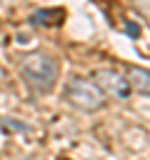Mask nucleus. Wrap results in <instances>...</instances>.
<instances>
[{"label":"nucleus","instance_id":"9","mask_svg":"<svg viewBox=\"0 0 150 160\" xmlns=\"http://www.w3.org/2000/svg\"><path fill=\"white\" fill-rule=\"evenodd\" d=\"M58 160H65V158H58Z\"/></svg>","mask_w":150,"mask_h":160},{"label":"nucleus","instance_id":"5","mask_svg":"<svg viewBox=\"0 0 150 160\" xmlns=\"http://www.w3.org/2000/svg\"><path fill=\"white\" fill-rule=\"evenodd\" d=\"M62 18H65V10H62V8H52V10H40V12H35V15H32V22L55 28V25L62 22Z\"/></svg>","mask_w":150,"mask_h":160},{"label":"nucleus","instance_id":"7","mask_svg":"<svg viewBox=\"0 0 150 160\" xmlns=\"http://www.w3.org/2000/svg\"><path fill=\"white\" fill-rule=\"evenodd\" d=\"M5 78H8V75H5V70H2V68H0V82H2V80H5Z\"/></svg>","mask_w":150,"mask_h":160},{"label":"nucleus","instance_id":"6","mask_svg":"<svg viewBox=\"0 0 150 160\" xmlns=\"http://www.w3.org/2000/svg\"><path fill=\"white\" fill-rule=\"evenodd\" d=\"M132 5H135V10L140 12V18L150 22V0H135Z\"/></svg>","mask_w":150,"mask_h":160},{"label":"nucleus","instance_id":"3","mask_svg":"<svg viewBox=\"0 0 150 160\" xmlns=\"http://www.w3.org/2000/svg\"><path fill=\"white\" fill-rule=\"evenodd\" d=\"M92 82L100 88V92L105 98H115V100H128V95L132 92L125 75H120L112 68H98L92 72Z\"/></svg>","mask_w":150,"mask_h":160},{"label":"nucleus","instance_id":"8","mask_svg":"<svg viewBox=\"0 0 150 160\" xmlns=\"http://www.w3.org/2000/svg\"><path fill=\"white\" fill-rule=\"evenodd\" d=\"M18 160H40V158H18Z\"/></svg>","mask_w":150,"mask_h":160},{"label":"nucleus","instance_id":"2","mask_svg":"<svg viewBox=\"0 0 150 160\" xmlns=\"http://www.w3.org/2000/svg\"><path fill=\"white\" fill-rule=\"evenodd\" d=\"M65 100L80 112H98L105 105V95L100 92V88L92 82V78L82 75H72L65 82Z\"/></svg>","mask_w":150,"mask_h":160},{"label":"nucleus","instance_id":"4","mask_svg":"<svg viewBox=\"0 0 150 160\" xmlns=\"http://www.w3.org/2000/svg\"><path fill=\"white\" fill-rule=\"evenodd\" d=\"M125 80H128L130 90H135L140 95H150V68L128 65L125 68Z\"/></svg>","mask_w":150,"mask_h":160},{"label":"nucleus","instance_id":"1","mask_svg":"<svg viewBox=\"0 0 150 160\" xmlns=\"http://www.w3.org/2000/svg\"><path fill=\"white\" fill-rule=\"evenodd\" d=\"M20 75L32 92L48 95L55 90L60 80V62L42 50H32V52L20 55Z\"/></svg>","mask_w":150,"mask_h":160}]
</instances>
